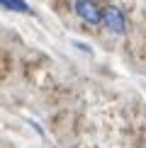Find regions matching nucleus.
<instances>
[{
  "label": "nucleus",
  "mask_w": 146,
  "mask_h": 148,
  "mask_svg": "<svg viewBox=\"0 0 146 148\" xmlns=\"http://www.w3.org/2000/svg\"><path fill=\"white\" fill-rule=\"evenodd\" d=\"M0 5L3 8H8V10H12V12H32V8H29L24 0H0Z\"/></svg>",
  "instance_id": "3"
},
{
  "label": "nucleus",
  "mask_w": 146,
  "mask_h": 148,
  "mask_svg": "<svg viewBox=\"0 0 146 148\" xmlns=\"http://www.w3.org/2000/svg\"><path fill=\"white\" fill-rule=\"evenodd\" d=\"M76 15L88 24H100L102 22V10L97 8L95 0H76Z\"/></svg>",
  "instance_id": "2"
},
{
  "label": "nucleus",
  "mask_w": 146,
  "mask_h": 148,
  "mask_svg": "<svg viewBox=\"0 0 146 148\" xmlns=\"http://www.w3.org/2000/svg\"><path fill=\"white\" fill-rule=\"evenodd\" d=\"M102 24H105L112 34H124L127 32V17H124V12H122L119 8H112V5L102 10Z\"/></svg>",
  "instance_id": "1"
}]
</instances>
